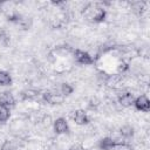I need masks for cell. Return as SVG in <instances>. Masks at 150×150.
Segmentation results:
<instances>
[{
	"instance_id": "1",
	"label": "cell",
	"mask_w": 150,
	"mask_h": 150,
	"mask_svg": "<svg viewBox=\"0 0 150 150\" xmlns=\"http://www.w3.org/2000/svg\"><path fill=\"white\" fill-rule=\"evenodd\" d=\"M84 15L88 19H90L91 21L100 23L105 20L107 11L100 4H89L84 9Z\"/></svg>"
},
{
	"instance_id": "2",
	"label": "cell",
	"mask_w": 150,
	"mask_h": 150,
	"mask_svg": "<svg viewBox=\"0 0 150 150\" xmlns=\"http://www.w3.org/2000/svg\"><path fill=\"white\" fill-rule=\"evenodd\" d=\"M73 56L75 59V61L79 63V64H82V66H90L94 63V59L93 56L86 52V50H82V49H74L73 50Z\"/></svg>"
},
{
	"instance_id": "3",
	"label": "cell",
	"mask_w": 150,
	"mask_h": 150,
	"mask_svg": "<svg viewBox=\"0 0 150 150\" xmlns=\"http://www.w3.org/2000/svg\"><path fill=\"white\" fill-rule=\"evenodd\" d=\"M134 107H135V109L138 110V111L149 112V110H150V100L148 98V96H146L145 94L138 95L137 97H135Z\"/></svg>"
},
{
	"instance_id": "4",
	"label": "cell",
	"mask_w": 150,
	"mask_h": 150,
	"mask_svg": "<svg viewBox=\"0 0 150 150\" xmlns=\"http://www.w3.org/2000/svg\"><path fill=\"white\" fill-rule=\"evenodd\" d=\"M42 100H43V102H46L48 104L55 105V104L63 103L64 97L62 95H60V94H54V93H50V91H45L42 94Z\"/></svg>"
},
{
	"instance_id": "5",
	"label": "cell",
	"mask_w": 150,
	"mask_h": 150,
	"mask_svg": "<svg viewBox=\"0 0 150 150\" xmlns=\"http://www.w3.org/2000/svg\"><path fill=\"white\" fill-rule=\"evenodd\" d=\"M14 105H15V97L11 91L0 93V107L11 109Z\"/></svg>"
},
{
	"instance_id": "6",
	"label": "cell",
	"mask_w": 150,
	"mask_h": 150,
	"mask_svg": "<svg viewBox=\"0 0 150 150\" xmlns=\"http://www.w3.org/2000/svg\"><path fill=\"white\" fill-rule=\"evenodd\" d=\"M54 131L57 135H63L69 132V125L64 117H59L54 121Z\"/></svg>"
},
{
	"instance_id": "7",
	"label": "cell",
	"mask_w": 150,
	"mask_h": 150,
	"mask_svg": "<svg viewBox=\"0 0 150 150\" xmlns=\"http://www.w3.org/2000/svg\"><path fill=\"white\" fill-rule=\"evenodd\" d=\"M134 101H135V96L130 91H124V93L120 94L117 97V102L124 108H129V107L134 105Z\"/></svg>"
},
{
	"instance_id": "8",
	"label": "cell",
	"mask_w": 150,
	"mask_h": 150,
	"mask_svg": "<svg viewBox=\"0 0 150 150\" xmlns=\"http://www.w3.org/2000/svg\"><path fill=\"white\" fill-rule=\"evenodd\" d=\"M73 120L74 122L77 124V125H86L89 123V116L87 115V112L82 109H77L75 110L74 112V116H73Z\"/></svg>"
},
{
	"instance_id": "9",
	"label": "cell",
	"mask_w": 150,
	"mask_h": 150,
	"mask_svg": "<svg viewBox=\"0 0 150 150\" xmlns=\"http://www.w3.org/2000/svg\"><path fill=\"white\" fill-rule=\"evenodd\" d=\"M117 141L114 139L112 137H103L98 143V148L101 150H114Z\"/></svg>"
},
{
	"instance_id": "10",
	"label": "cell",
	"mask_w": 150,
	"mask_h": 150,
	"mask_svg": "<svg viewBox=\"0 0 150 150\" xmlns=\"http://www.w3.org/2000/svg\"><path fill=\"white\" fill-rule=\"evenodd\" d=\"M12 81V75L8 71L0 70V86H11Z\"/></svg>"
},
{
	"instance_id": "11",
	"label": "cell",
	"mask_w": 150,
	"mask_h": 150,
	"mask_svg": "<svg viewBox=\"0 0 150 150\" xmlns=\"http://www.w3.org/2000/svg\"><path fill=\"white\" fill-rule=\"evenodd\" d=\"M134 132H135L134 128L131 125H129V124H125V125H123L120 129V135L123 138H130V137H132L134 136Z\"/></svg>"
},
{
	"instance_id": "12",
	"label": "cell",
	"mask_w": 150,
	"mask_h": 150,
	"mask_svg": "<svg viewBox=\"0 0 150 150\" xmlns=\"http://www.w3.org/2000/svg\"><path fill=\"white\" fill-rule=\"evenodd\" d=\"M11 42V35L6 28H0V45L7 47Z\"/></svg>"
},
{
	"instance_id": "13",
	"label": "cell",
	"mask_w": 150,
	"mask_h": 150,
	"mask_svg": "<svg viewBox=\"0 0 150 150\" xmlns=\"http://www.w3.org/2000/svg\"><path fill=\"white\" fill-rule=\"evenodd\" d=\"M131 9H132L136 14L141 15V14H143V12L145 11V2H143V1H134V2L131 4Z\"/></svg>"
},
{
	"instance_id": "14",
	"label": "cell",
	"mask_w": 150,
	"mask_h": 150,
	"mask_svg": "<svg viewBox=\"0 0 150 150\" xmlns=\"http://www.w3.org/2000/svg\"><path fill=\"white\" fill-rule=\"evenodd\" d=\"M73 91H74V87L71 84H69V83H62L60 86V95H62L63 97L71 95Z\"/></svg>"
},
{
	"instance_id": "15",
	"label": "cell",
	"mask_w": 150,
	"mask_h": 150,
	"mask_svg": "<svg viewBox=\"0 0 150 150\" xmlns=\"http://www.w3.org/2000/svg\"><path fill=\"white\" fill-rule=\"evenodd\" d=\"M38 95H39V90H33V89H26L21 93V96L23 100H33L38 97Z\"/></svg>"
},
{
	"instance_id": "16",
	"label": "cell",
	"mask_w": 150,
	"mask_h": 150,
	"mask_svg": "<svg viewBox=\"0 0 150 150\" xmlns=\"http://www.w3.org/2000/svg\"><path fill=\"white\" fill-rule=\"evenodd\" d=\"M11 117V109L0 107V123H6Z\"/></svg>"
},
{
	"instance_id": "17",
	"label": "cell",
	"mask_w": 150,
	"mask_h": 150,
	"mask_svg": "<svg viewBox=\"0 0 150 150\" xmlns=\"http://www.w3.org/2000/svg\"><path fill=\"white\" fill-rule=\"evenodd\" d=\"M121 81V77L120 75L115 74V75H108L107 80H105V83L109 86V87H115L116 84H118Z\"/></svg>"
},
{
	"instance_id": "18",
	"label": "cell",
	"mask_w": 150,
	"mask_h": 150,
	"mask_svg": "<svg viewBox=\"0 0 150 150\" xmlns=\"http://www.w3.org/2000/svg\"><path fill=\"white\" fill-rule=\"evenodd\" d=\"M0 150H16V146H15V144H14L12 141L6 139V141H4V143L1 144Z\"/></svg>"
},
{
	"instance_id": "19",
	"label": "cell",
	"mask_w": 150,
	"mask_h": 150,
	"mask_svg": "<svg viewBox=\"0 0 150 150\" xmlns=\"http://www.w3.org/2000/svg\"><path fill=\"white\" fill-rule=\"evenodd\" d=\"M114 150H132V146L125 142H117Z\"/></svg>"
},
{
	"instance_id": "20",
	"label": "cell",
	"mask_w": 150,
	"mask_h": 150,
	"mask_svg": "<svg viewBox=\"0 0 150 150\" xmlns=\"http://www.w3.org/2000/svg\"><path fill=\"white\" fill-rule=\"evenodd\" d=\"M68 150H84V148H83V145H81L79 143H75V144L70 145Z\"/></svg>"
}]
</instances>
